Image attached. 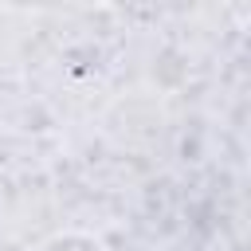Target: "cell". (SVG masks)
Masks as SVG:
<instances>
[{"instance_id":"obj_1","label":"cell","mask_w":251,"mask_h":251,"mask_svg":"<svg viewBox=\"0 0 251 251\" xmlns=\"http://www.w3.org/2000/svg\"><path fill=\"white\" fill-rule=\"evenodd\" d=\"M35 251H110L98 235L90 231H55L51 239H43Z\"/></svg>"}]
</instances>
